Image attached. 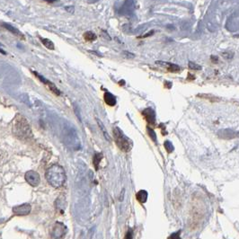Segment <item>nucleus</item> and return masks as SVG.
<instances>
[{
	"label": "nucleus",
	"mask_w": 239,
	"mask_h": 239,
	"mask_svg": "<svg viewBox=\"0 0 239 239\" xmlns=\"http://www.w3.org/2000/svg\"><path fill=\"white\" fill-rule=\"evenodd\" d=\"M45 177L48 182L54 188L62 187L67 179L64 168L59 165H53L48 168L45 173Z\"/></svg>",
	"instance_id": "1"
},
{
	"label": "nucleus",
	"mask_w": 239,
	"mask_h": 239,
	"mask_svg": "<svg viewBox=\"0 0 239 239\" xmlns=\"http://www.w3.org/2000/svg\"><path fill=\"white\" fill-rule=\"evenodd\" d=\"M13 132L20 139H28L32 138L31 127L26 119L22 115H17L13 125Z\"/></svg>",
	"instance_id": "2"
},
{
	"label": "nucleus",
	"mask_w": 239,
	"mask_h": 239,
	"mask_svg": "<svg viewBox=\"0 0 239 239\" xmlns=\"http://www.w3.org/2000/svg\"><path fill=\"white\" fill-rule=\"evenodd\" d=\"M63 141L66 146L74 150H78L81 147L76 130L72 126H66L63 130Z\"/></svg>",
	"instance_id": "3"
},
{
	"label": "nucleus",
	"mask_w": 239,
	"mask_h": 239,
	"mask_svg": "<svg viewBox=\"0 0 239 239\" xmlns=\"http://www.w3.org/2000/svg\"><path fill=\"white\" fill-rule=\"evenodd\" d=\"M113 137L116 142V145L118 148L123 151V152H129L132 149V142L131 140L124 135L123 131L119 128V127H114L113 129Z\"/></svg>",
	"instance_id": "4"
},
{
	"label": "nucleus",
	"mask_w": 239,
	"mask_h": 239,
	"mask_svg": "<svg viewBox=\"0 0 239 239\" xmlns=\"http://www.w3.org/2000/svg\"><path fill=\"white\" fill-rule=\"evenodd\" d=\"M25 181L32 187H36L40 182V174L35 171H28L25 174Z\"/></svg>",
	"instance_id": "5"
},
{
	"label": "nucleus",
	"mask_w": 239,
	"mask_h": 239,
	"mask_svg": "<svg viewBox=\"0 0 239 239\" xmlns=\"http://www.w3.org/2000/svg\"><path fill=\"white\" fill-rule=\"evenodd\" d=\"M67 231H68V228L63 223L57 222L53 226V229L51 232V236L54 238H61L66 235Z\"/></svg>",
	"instance_id": "6"
},
{
	"label": "nucleus",
	"mask_w": 239,
	"mask_h": 239,
	"mask_svg": "<svg viewBox=\"0 0 239 239\" xmlns=\"http://www.w3.org/2000/svg\"><path fill=\"white\" fill-rule=\"evenodd\" d=\"M31 210H32V207L28 203H24V204L15 206L13 208V212L15 213V215H17V216H26L30 214Z\"/></svg>",
	"instance_id": "7"
},
{
	"label": "nucleus",
	"mask_w": 239,
	"mask_h": 239,
	"mask_svg": "<svg viewBox=\"0 0 239 239\" xmlns=\"http://www.w3.org/2000/svg\"><path fill=\"white\" fill-rule=\"evenodd\" d=\"M142 115L144 116L145 120L149 125H155L156 124V113L155 111L151 108L145 109L142 112Z\"/></svg>",
	"instance_id": "8"
},
{
	"label": "nucleus",
	"mask_w": 239,
	"mask_h": 239,
	"mask_svg": "<svg viewBox=\"0 0 239 239\" xmlns=\"http://www.w3.org/2000/svg\"><path fill=\"white\" fill-rule=\"evenodd\" d=\"M218 137H220L223 139H231V138H234L237 137L238 133H237V131H235L233 129H226L218 130Z\"/></svg>",
	"instance_id": "9"
},
{
	"label": "nucleus",
	"mask_w": 239,
	"mask_h": 239,
	"mask_svg": "<svg viewBox=\"0 0 239 239\" xmlns=\"http://www.w3.org/2000/svg\"><path fill=\"white\" fill-rule=\"evenodd\" d=\"M34 73V75L43 83V84H45V85H47L48 86H49V88L51 89V91H52L55 94H57V95H60L61 94V93L60 92V90L56 87V85L53 84V83H51V81H49L48 79H46V78H44L43 76H41L40 75H39L38 73H36V72H33Z\"/></svg>",
	"instance_id": "10"
},
{
	"label": "nucleus",
	"mask_w": 239,
	"mask_h": 239,
	"mask_svg": "<svg viewBox=\"0 0 239 239\" xmlns=\"http://www.w3.org/2000/svg\"><path fill=\"white\" fill-rule=\"evenodd\" d=\"M104 102L107 105L109 106H114L116 104V97L114 95L109 92H106L104 95Z\"/></svg>",
	"instance_id": "11"
},
{
	"label": "nucleus",
	"mask_w": 239,
	"mask_h": 239,
	"mask_svg": "<svg viewBox=\"0 0 239 239\" xmlns=\"http://www.w3.org/2000/svg\"><path fill=\"white\" fill-rule=\"evenodd\" d=\"M148 196H149V193L147 190H140L139 192L137 193L136 194V198H137V201L142 204H144L147 202L148 201Z\"/></svg>",
	"instance_id": "12"
},
{
	"label": "nucleus",
	"mask_w": 239,
	"mask_h": 239,
	"mask_svg": "<svg viewBox=\"0 0 239 239\" xmlns=\"http://www.w3.org/2000/svg\"><path fill=\"white\" fill-rule=\"evenodd\" d=\"M1 25H2L5 29H7V31L11 32L13 34H15V35H16V36H18V37H22V38H24V35L19 32V30H17L16 28L13 27L12 25H10V24H5V23H3Z\"/></svg>",
	"instance_id": "13"
},
{
	"label": "nucleus",
	"mask_w": 239,
	"mask_h": 239,
	"mask_svg": "<svg viewBox=\"0 0 239 239\" xmlns=\"http://www.w3.org/2000/svg\"><path fill=\"white\" fill-rule=\"evenodd\" d=\"M96 121H97V123H98V126H99V128L101 129V130H102V132H103V134H104V137L108 140V141H111V138H110V136H109V133H108V131H107V129H106V128L104 127V123L99 120V119H96Z\"/></svg>",
	"instance_id": "14"
},
{
	"label": "nucleus",
	"mask_w": 239,
	"mask_h": 239,
	"mask_svg": "<svg viewBox=\"0 0 239 239\" xmlns=\"http://www.w3.org/2000/svg\"><path fill=\"white\" fill-rule=\"evenodd\" d=\"M40 41L42 42V44L47 48V49H49V50H54V43L49 40V39H46V38H40Z\"/></svg>",
	"instance_id": "15"
},
{
	"label": "nucleus",
	"mask_w": 239,
	"mask_h": 239,
	"mask_svg": "<svg viewBox=\"0 0 239 239\" xmlns=\"http://www.w3.org/2000/svg\"><path fill=\"white\" fill-rule=\"evenodd\" d=\"M104 156L101 154V153H95L94 157H93V165H94V167L96 170H98L99 168V165L101 163V160L103 159Z\"/></svg>",
	"instance_id": "16"
},
{
	"label": "nucleus",
	"mask_w": 239,
	"mask_h": 239,
	"mask_svg": "<svg viewBox=\"0 0 239 239\" xmlns=\"http://www.w3.org/2000/svg\"><path fill=\"white\" fill-rule=\"evenodd\" d=\"M84 38L87 41H93L96 39V34L93 33V32H85L84 33Z\"/></svg>",
	"instance_id": "17"
},
{
	"label": "nucleus",
	"mask_w": 239,
	"mask_h": 239,
	"mask_svg": "<svg viewBox=\"0 0 239 239\" xmlns=\"http://www.w3.org/2000/svg\"><path fill=\"white\" fill-rule=\"evenodd\" d=\"M167 65V69L170 72H179L181 70V68L175 64H172V63H165Z\"/></svg>",
	"instance_id": "18"
},
{
	"label": "nucleus",
	"mask_w": 239,
	"mask_h": 239,
	"mask_svg": "<svg viewBox=\"0 0 239 239\" xmlns=\"http://www.w3.org/2000/svg\"><path fill=\"white\" fill-rule=\"evenodd\" d=\"M164 146H165V150H166L168 153H172V152L174 151V146H173V144H172V142L169 141V140L165 141Z\"/></svg>",
	"instance_id": "19"
},
{
	"label": "nucleus",
	"mask_w": 239,
	"mask_h": 239,
	"mask_svg": "<svg viewBox=\"0 0 239 239\" xmlns=\"http://www.w3.org/2000/svg\"><path fill=\"white\" fill-rule=\"evenodd\" d=\"M147 130H148V133H149V137L152 138V140H153V141H155V142H157V135H156V132H155V130H154V129H152L150 127H147Z\"/></svg>",
	"instance_id": "20"
},
{
	"label": "nucleus",
	"mask_w": 239,
	"mask_h": 239,
	"mask_svg": "<svg viewBox=\"0 0 239 239\" xmlns=\"http://www.w3.org/2000/svg\"><path fill=\"white\" fill-rule=\"evenodd\" d=\"M188 66H189L190 68L194 69V70H201V67L200 65H197V64H195L194 62H192V61H190L188 63Z\"/></svg>",
	"instance_id": "21"
},
{
	"label": "nucleus",
	"mask_w": 239,
	"mask_h": 239,
	"mask_svg": "<svg viewBox=\"0 0 239 239\" xmlns=\"http://www.w3.org/2000/svg\"><path fill=\"white\" fill-rule=\"evenodd\" d=\"M123 55H124V57L125 58H127V59H133L134 57H135V55L134 54H132V53H130V52H129V51H123Z\"/></svg>",
	"instance_id": "22"
},
{
	"label": "nucleus",
	"mask_w": 239,
	"mask_h": 239,
	"mask_svg": "<svg viewBox=\"0 0 239 239\" xmlns=\"http://www.w3.org/2000/svg\"><path fill=\"white\" fill-rule=\"evenodd\" d=\"M179 235H180V231H178L176 234L174 233V235H170V238H180V236H179Z\"/></svg>",
	"instance_id": "23"
},
{
	"label": "nucleus",
	"mask_w": 239,
	"mask_h": 239,
	"mask_svg": "<svg viewBox=\"0 0 239 239\" xmlns=\"http://www.w3.org/2000/svg\"><path fill=\"white\" fill-rule=\"evenodd\" d=\"M153 33H154V32H153V31H151V32H150L149 33H148V34H145V35H143L142 37H143V38H145V37H148V36H149V35L153 34Z\"/></svg>",
	"instance_id": "24"
},
{
	"label": "nucleus",
	"mask_w": 239,
	"mask_h": 239,
	"mask_svg": "<svg viewBox=\"0 0 239 239\" xmlns=\"http://www.w3.org/2000/svg\"><path fill=\"white\" fill-rule=\"evenodd\" d=\"M45 1L49 2V3H53V2H56L57 0H45Z\"/></svg>",
	"instance_id": "25"
}]
</instances>
